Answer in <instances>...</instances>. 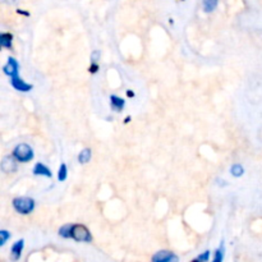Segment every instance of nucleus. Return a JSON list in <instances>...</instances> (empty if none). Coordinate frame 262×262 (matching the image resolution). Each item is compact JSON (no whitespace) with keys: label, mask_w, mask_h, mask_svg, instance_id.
<instances>
[{"label":"nucleus","mask_w":262,"mask_h":262,"mask_svg":"<svg viewBox=\"0 0 262 262\" xmlns=\"http://www.w3.org/2000/svg\"><path fill=\"white\" fill-rule=\"evenodd\" d=\"M71 239L76 241V242H83V243H91L92 242V234L87 227L82 224H72L71 228Z\"/></svg>","instance_id":"3"},{"label":"nucleus","mask_w":262,"mask_h":262,"mask_svg":"<svg viewBox=\"0 0 262 262\" xmlns=\"http://www.w3.org/2000/svg\"><path fill=\"white\" fill-rule=\"evenodd\" d=\"M12 204L13 209L20 215H30L35 210V200L31 197H15Z\"/></svg>","instance_id":"2"},{"label":"nucleus","mask_w":262,"mask_h":262,"mask_svg":"<svg viewBox=\"0 0 262 262\" xmlns=\"http://www.w3.org/2000/svg\"><path fill=\"white\" fill-rule=\"evenodd\" d=\"M10 235L12 234H10L8 230H0V246H2V247L8 242V239H10Z\"/></svg>","instance_id":"18"},{"label":"nucleus","mask_w":262,"mask_h":262,"mask_svg":"<svg viewBox=\"0 0 262 262\" xmlns=\"http://www.w3.org/2000/svg\"><path fill=\"white\" fill-rule=\"evenodd\" d=\"M12 156L18 161V163L26 164L33 160L35 154H33L32 147H31L30 145H27V143H19V145H17L14 147Z\"/></svg>","instance_id":"1"},{"label":"nucleus","mask_w":262,"mask_h":262,"mask_svg":"<svg viewBox=\"0 0 262 262\" xmlns=\"http://www.w3.org/2000/svg\"><path fill=\"white\" fill-rule=\"evenodd\" d=\"M217 7V0H204V10L206 13L214 12Z\"/></svg>","instance_id":"15"},{"label":"nucleus","mask_w":262,"mask_h":262,"mask_svg":"<svg viewBox=\"0 0 262 262\" xmlns=\"http://www.w3.org/2000/svg\"><path fill=\"white\" fill-rule=\"evenodd\" d=\"M224 253H225L224 246L222 245L219 248H217L216 251H215L214 258H212V262H223V260H224Z\"/></svg>","instance_id":"17"},{"label":"nucleus","mask_w":262,"mask_h":262,"mask_svg":"<svg viewBox=\"0 0 262 262\" xmlns=\"http://www.w3.org/2000/svg\"><path fill=\"white\" fill-rule=\"evenodd\" d=\"M110 106H112V109L114 110V112L120 113L124 109L125 101L122 97L117 96V95H112V96H110Z\"/></svg>","instance_id":"10"},{"label":"nucleus","mask_w":262,"mask_h":262,"mask_svg":"<svg viewBox=\"0 0 262 262\" xmlns=\"http://www.w3.org/2000/svg\"><path fill=\"white\" fill-rule=\"evenodd\" d=\"M230 174H232L233 177H235V178H239V177H242L243 174H245V168H243L241 164H234V165H232V168H230Z\"/></svg>","instance_id":"14"},{"label":"nucleus","mask_w":262,"mask_h":262,"mask_svg":"<svg viewBox=\"0 0 262 262\" xmlns=\"http://www.w3.org/2000/svg\"><path fill=\"white\" fill-rule=\"evenodd\" d=\"M3 2L7 3V4H14V3L17 2V0H3Z\"/></svg>","instance_id":"22"},{"label":"nucleus","mask_w":262,"mask_h":262,"mask_svg":"<svg viewBox=\"0 0 262 262\" xmlns=\"http://www.w3.org/2000/svg\"><path fill=\"white\" fill-rule=\"evenodd\" d=\"M97 71H99V66L97 64H91V67H90V73H97Z\"/></svg>","instance_id":"21"},{"label":"nucleus","mask_w":262,"mask_h":262,"mask_svg":"<svg viewBox=\"0 0 262 262\" xmlns=\"http://www.w3.org/2000/svg\"><path fill=\"white\" fill-rule=\"evenodd\" d=\"M99 59H100V51L95 50L94 53L91 54V64H97Z\"/></svg>","instance_id":"20"},{"label":"nucleus","mask_w":262,"mask_h":262,"mask_svg":"<svg viewBox=\"0 0 262 262\" xmlns=\"http://www.w3.org/2000/svg\"><path fill=\"white\" fill-rule=\"evenodd\" d=\"M127 95H128V96H129V97H133V96H135V92H132V91H130V90H128Z\"/></svg>","instance_id":"23"},{"label":"nucleus","mask_w":262,"mask_h":262,"mask_svg":"<svg viewBox=\"0 0 262 262\" xmlns=\"http://www.w3.org/2000/svg\"><path fill=\"white\" fill-rule=\"evenodd\" d=\"M0 169L5 174L14 173L17 170V160L13 156H5L2 160V164H0Z\"/></svg>","instance_id":"7"},{"label":"nucleus","mask_w":262,"mask_h":262,"mask_svg":"<svg viewBox=\"0 0 262 262\" xmlns=\"http://www.w3.org/2000/svg\"><path fill=\"white\" fill-rule=\"evenodd\" d=\"M67 178H68V168H67V164L61 163L58 170V181L66 182Z\"/></svg>","instance_id":"13"},{"label":"nucleus","mask_w":262,"mask_h":262,"mask_svg":"<svg viewBox=\"0 0 262 262\" xmlns=\"http://www.w3.org/2000/svg\"><path fill=\"white\" fill-rule=\"evenodd\" d=\"M71 228H72V224H66L63 225V227L59 229V235H60L61 238H66V239H71Z\"/></svg>","instance_id":"16"},{"label":"nucleus","mask_w":262,"mask_h":262,"mask_svg":"<svg viewBox=\"0 0 262 262\" xmlns=\"http://www.w3.org/2000/svg\"><path fill=\"white\" fill-rule=\"evenodd\" d=\"M10 83H12L13 89H15L19 92H28L33 89L32 84L27 83L20 76H15L13 78H10Z\"/></svg>","instance_id":"6"},{"label":"nucleus","mask_w":262,"mask_h":262,"mask_svg":"<svg viewBox=\"0 0 262 262\" xmlns=\"http://www.w3.org/2000/svg\"><path fill=\"white\" fill-rule=\"evenodd\" d=\"M151 262H179V257L171 251L163 250L159 251L152 256Z\"/></svg>","instance_id":"4"},{"label":"nucleus","mask_w":262,"mask_h":262,"mask_svg":"<svg viewBox=\"0 0 262 262\" xmlns=\"http://www.w3.org/2000/svg\"><path fill=\"white\" fill-rule=\"evenodd\" d=\"M23 248H25V241H17V242L12 246V248H10V258H12L13 261L19 260L20 256H22Z\"/></svg>","instance_id":"8"},{"label":"nucleus","mask_w":262,"mask_h":262,"mask_svg":"<svg viewBox=\"0 0 262 262\" xmlns=\"http://www.w3.org/2000/svg\"><path fill=\"white\" fill-rule=\"evenodd\" d=\"M210 260V251H206V252H202L201 255L197 256L192 262H207Z\"/></svg>","instance_id":"19"},{"label":"nucleus","mask_w":262,"mask_h":262,"mask_svg":"<svg viewBox=\"0 0 262 262\" xmlns=\"http://www.w3.org/2000/svg\"><path fill=\"white\" fill-rule=\"evenodd\" d=\"M13 43V35L12 33L4 32L0 35V46L4 49H12Z\"/></svg>","instance_id":"11"},{"label":"nucleus","mask_w":262,"mask_h":262,"mask_svg":"<svg viewBox=\"0 0 262 262\" xmlns=\"http://www.w3.org/2000/svg\"><path fill=\"white\" fill-rule=\"evenodd\" d=\"M32 173L33 176H41V177H46V178H51V177H53L51 170L43 163L36 164L32 169Z\"/></svg>","instance_id":"9"},{"label":"nucleus","mask_w":262,"mask_h":262,"mask_svg":"<svg viewBox=\"0 0 262 262\" xmlns=\"http://www.w3.org/2000/svg\"><path fill=\"white\" fill-rule=\"evenodd\" d=\"M3 72L8 77H10V78H13L15 76H19V63L14 58H8L7 64L3 67Z\"/></svg>","instance_id":"5"},{"label":"nucleus","mask_w":262,"mask_h":262,"mask_svg":"<svg viewBox=\"0 0 262 262\" xmlns=\"http://www.w3.org/2000/svg\"><path fill=\"white\" fill-rule=\"evenodd\" d=\"M91 158H92L91 148H83V150L78 154V158L77 159H78L79 164H87L90 163Z\"/></svg>","instance_id":"12"}]
</instances>
